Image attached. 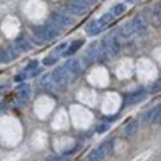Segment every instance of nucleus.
I'll return each mask as SVG.
<instances>
[{"label":"nucleus","instance_id":"nucleus-1","mask_svg":"<svg viewBox=\"0 0 161 161\" xmlns=\"http://www.w3.org/2000/svg\"><path fill=\"white\" fill-rule=\"evenodd\" d=\"M58 32H60L58 29L55 27L52 24L34 27V34L42 40H52L58 35Z\"/></svg>","mask_w":161,"mask_h":161},{"label":"nucleus","instance_id":"nucleus-2","mask_svg":"<svg viewBox=\"0 0 161 161\" xmlns=\"http://www.w3.org/2000/svg\"><path fill=\"white\" fill-rule=\"evenodd\" d=\"M69 72L67 71V68L64 66H61L57 67L53 72H52V78L55 82V86L56 87H60V88H64L69 80Z\"/></svg>","mask_w":161,"mask_h":161},{"label":"nucleus","instance_id":"nucleus-3","mask_svg":"<svg viewBox=\"0 0 161 161\" xmlns=\"http://www.w3.org/2000/svg\"><path fill=\"white\" fill-rule=\"evenodd\" d=\"M103 47L107 50L108 55H110V56H115L120 51V43H119V41L115 36L105 37L103 40Z\"/></svg>","mask_w":161,"mask_h":161},{"label":"nucleus","instance_id":"nucleus-4","mask_svg":"<svg viewBox=\"0 0 161 161\" xmlns=\"http://www.w3.org/2000/svg\"><path fill=\"white\" fill-rule=\"evenodd\" d=\"M51 20H52V25L55 27L60 29H66L68 26H71L73 24V20L66 15H61V14H52L51 15Z\"/></svg>","mask_w":161,"mask_h":161},{"label":"nucleus","instance_id":"nucleus-5","mask_svg":"<svg viewBox=\"0 0 161 161\" xmlns=\"http://www.w3.org/2000/svg\"><path fill=\"white\" fill-rule=\"evenodd\" d=\"M113 145H114V141L113 140H108L105 141V142H103L101 144L97 149H94L93 151L96 153V155L99 158V160H103L110 151H112V149H113Z\"/></svg>","mask_w":161,"mask_h":161},{"label":"nucleus","instance_id":"nucleus-6","mask_svg":"<svg viewBox=\"0 0 161 161\" xmlns=\"http://www.w3.org/2000/svg\"><path fill=\"white\" fill-rule=\"evenodd\" d=\"M18 92H19V103L20 104H25L26 102L29 101L30 98V94H31V89H30V86L29 84H20L18 87Z\"/></svg>","mask_w":161,"mask_h":161},{"label":"nucleus","instance_id":"nucleus-7","mask_svg":"<svg viewBox=\"0 0 161 161\" xmlns=\"http://www.w3.org/2000/svg\"><path fill=\"white\" fill-rule=\"evenodd\" d=\"M64 67L67 68V71L69 72V75L71 76H78L80 73V69H82V67H80V63L78 60H68L66 62V64H64Z\"/></svg>","mask_w":161,"mask_h":161},{"label":"nucleus","instance_id":"nucleus-8","mask_svg":"<svg viewBox=\"0 0 161 161\" xmlns=\"http://www.w3.org/2000/svg\"><path fill=\"white\" fill-rule=\"evenodd\" d=\"M150 22L155 27L161 26V3H158L155 5V8L153 9V13L150 16Z\"/></svg>","mask_w":161,"mask_h":161},{"label":"nucleus","instance_id":"nucleus-9","mask_svg":"<svg viewBox=\"0 0 161 161\" xmlns=\"http://www.w3.org/2000/svg\"><path fill=\"white\" fill-rule=\"evenodd\" d=\"M67 10L71 13V14H75V15H84L87 13V6L82 5L80 3H69L67 4Z\"/></svg>","mask_w":161,"mask_h":161},{"label":"nucleus","instance_id":"nucleus-10","mask_svg":"<svg viewBox=\"0 0 161 161\" xmlns=\"http://www.w3.org/2000/svg\"><path fill=\"white\" fill-rule=\"evenodd\" d=\"M133 24H134V27H135V32H138V34H144L147 29L146 21L142 18V15L135 16V19L133 20Z\"/></svg>","mask_w":161,"mask_h":161},{"label":"nucleus","instance_id":"nucleus-11","mask_svg":"<svg viewBox=\"0 0 161 161\" xmlns=\"http://www.w3.org/2000/svg\"><path fill=\"white\" fill-rule=\"evenodd\" d=\"M146 98V93L144 91H138L133 94H130L128 98H126V104L128 105H131V104H136L139 102L144 101Z\"/></svg>","mask_w":161,"mask_h":161},{"label":"nucleus","instance_id":"nucleus-12","mask_svg":"<svg viewBox=\"0 0 161 161\" xmlns=\"http://www.w3.org/2000/svg\"><path fill=\"white\" fill-rule=\"evenodd\" d=\"M138 128H139L138 120H130L125 125V128H124V135L128 136V138L133 136V135L138 131Z\"/></svg>","mask_w":161,"mask_h":161},{"label":"nucleus","instance_id":"nucleus-13","mask_svg":"<svg viewBox=\"0 0 161 161\" xmlns=\"http://www.w3.org/2000/svg\"><path fill=\"white\" fill-rule=\"evenodd\" d=\"M119 34H120L123 37H129V36H131L133 34H135V27H134L133 21L124 24L120 29H119Z\"/></svg>","mask_w":161,"mask_h":161},{"label":"nucleus","instance_id":"nucleus-14","mask_svg":"<svg viewBox=\"0 0 161 161\" xmlns=\"http://www.w3.org/2000/svg\"><path fill=\"white\" fill-rule=\"evenodd\" d=\"M83 40H76L73 41L72 43H69L68 45V47H67V50L64 51V53H63V56L64 57H67V56H71V55H73V53H76L78 50H80V47L83 45Z\"/></svg>","mask_w":161,"mask_h":161},{"label":"nucleus","instance_id":"nucleus-15","mask_svg":"<svg viewBox=\"0 0 161 161\" xmlns=\"http://www.w3.org/2000/svg\"><path fill=\"white\" fill-rule=\"evenodd\" d=\"M102 30H103V29L101 27V25H99L98 21H91V22L86 26V31H87V34H88V35H92V36L99 34Z\"/></svg>","mask_w":161,"mask_h":161},{"label":"nucleus","instance_id":"nucleus-16","mask_svg":"<svg viewBox=\"0 0 161 161\" xmlns=\"http://www.w3.org/2000/svg\"><path fill=\"white\" fill-rule=\"evenodd\" d=\"M15 47L20 51V52H25V51H29L31 48V45L25 40L24 37H19L18 40L15 41Z\"/></svg>","mask_w":161,"mask_h":161},{"label":"nucleus","instance_id":"nucleus-17","mask_svg":"<svg viewBox=\"0 0 161 161\" xmlns=\"http://www.w3.org/2000/svg\"><path fill=\"white\" fill-rule=\"evenodd\" d=\"M113 20H114V15H113L112 13H108V14H104L101 19L98 20V22H99L102 29H104L105 26H108Z\"/></svg>","mask_w":161,"mask_h":161},{"label":"nucleus","instance_id":"nucleus-18","mask_svg":"<svg viewBox=\"0 0 161 161\" xmlns=\"http://www.w3.org/2000/svg\"><path fill=\"white\" fill-rule=\"evenodd\" d=\"M41 84L45 87V88H51L55 86V82H53V78H52V73H47L45 76H42L41 78Z\"/></svg>","mask_w":161,"mask_h":161},{"label":"nucleus","instance_id":"nucleus-19","mask_svg":"<svg viewBox=\"0 0 161 161\" xmlns=\"http://www.w3.org/2000/svg\"><path fill=\"white\" fill-rule=\"evenodd\" d=\"M10 60H13V57H11L9 50L0 47V62L1 63H6V62H9Z\"/></svg>","mask_w":161,"mask_h":161},{"label":"nucleus","instance_id":"nucleus-20","mask_svg":"<svg viewBox=\"0 0 161 161\" xmlns=\"http://www.w3.org/2000/svg\"><path fill=\"white\" fill-rule=\"evenodd\" d=\"M161 120V103L153 108V120L151 123H158Z\"/></svg>","mask_w":161,"mask_h":161},{"label":"nucleus","instance_id":"nucleus-21","mask_svg":"<svg viewBox=\"0 0 161 161\" xmlns=\"http://www.w3.org/2000/svg\"><path fill=\"white\" fill-rule=\"evenodd\" d=\"M125 10H126V8H125L124 4H117L115 6H113V9H112V14H113L114 16H119V15H121Z\"/></svg>","mask_w":161,"mask_h":161},{"label":"nucleus","instance_id":"nucleus-22","mask_svg":"<svg viewBox=\"0 0 161 161\" xmlns=\"http://www.w3.org/2000/svg\"><path fill=\"white\" fill-rule=\"evenodd\" d=\"M67 47H68V43L67 42H62V43H60L55 50H53V53H56V55H58V53H64V51L67 50Z\"/></svg>","mask_w":161,"mask_h":161},{"label":"nucleus","instance_id":"nucleus-23","mask_svg":"<svg viewBox=\"0 0 161 161\" xmlns=\"http://www.w3.org/2000/svg\"><path fill=\"white\" fill-rule=\"evenodd\" d=\"M56 61H57V58H56V57H52V56H48V57H46V58H43V61H42V63H43L45 66H51V64H53V63H56Z\"/></svg>","mask_w":161,"mask_h":161},{"label":"nucleus","instance_id":"nucleus-24","mask_svg":"<svg viewBox=\"0 0 161 161\" xmlns=\"http://www.w3.org/2000/svg\"><path fill=\"white\" fill-rule=\"evenodd\" d=\"M160 91H161V80H158V82H155V83L153 84L150 92H151V93H158V92H160Z\"/></svg>","mask_w":161,"mask_h":161},{"label":"nucleus","instance_id":"nucleus-25","mask_svg":"<svg viewBox=\"0 0 161 161\" xmlns=\"http://www.w3.org/2000/svg\"><path fill=\"white\" fill-rule=\"evenodd\" d=\"M46 161H69V159L63 155V156H51V158H48Z\"/></svg>","mask_w":161,"mask_h":161},{"label":"nucleus","instance_id":"nucleus-26","mask_svg":"<svg viewBox=\"0 0 161 161\" xmlns=\"http://www.w3.org/2000/svg\"><path fill=\"white\" fill-rule=\"evenodd\" d=\"M109 129V126H108V124H99L97 128H96V131L97 133H99V134H102V133H104V131H107Z\"/></svg>","mask_w":161,"mask_h":161},{"label":"nucleus","instance_id":"nucleus-27","mask_svg":"<svg viewBox=\"0 0 161 161\" xmlns=\"http://www.w3.org/2000/svg\"><path fill=\"white\" fill-rule=\"evenodd\" d=\"M84 161H101V160H99V158L96 155V153H94V151H92V153L86 158V160Z\"/></svg>","mask_w":161,"mask_h":161},{"label":"nucleus","instance_id":"nucleus-28","mask_svg":"<svg viewBox=\"0 0 161 161\" xmlns=\"http://www.w3.org/2000/svg\"><path fill=\"white\" fill-rule=\"evenodd\" d=\"M75 1L80 3V4L84 5V6H91V5H93L96 3V0H75Z\"/></svg>","mask_w":161,"mask_h":161},{"label":"nucleus","instance_id":"nucleus-29","mask_svg":"<svg viewBox=\"0 0 161 161\" xmlns=\"http://www.w3.org/2000/svg\"><path fill=\"white\" fill-rule=\"evenodd\" d=\"M128 1H130V3H134V1H138V0H128Z\"/></svg>","mask_w":161,"mask_h":161}]
</instances>
